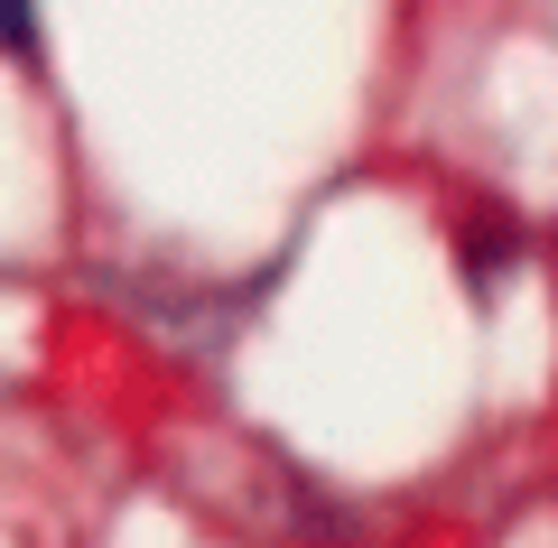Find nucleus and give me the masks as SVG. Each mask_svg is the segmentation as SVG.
Here are the masks:
<instances>
[{
    "mask_svg": "<svg viewBox=\"0 0 558 548\" xmlns=\"http://www.w3.org/2000/svg\"><path fill=\"white\" fill-rule=\"evenodd\" d=\"M28 38H38V28H28V0H10V47H20V57H28Z\"/></svg>",
    "mask_w": 558,
    "mask_h": 548,
    "instance_id": "f03ea898",
    "label": "nucleus"
},
{
    "mask_svg": "<svg viewBox=\"0 0 558 548\" xmlns=\"http://www.w3.org/2000/svg\"><path fill=\"white\" fill-rule=\"evenodd\" d=\"M521 252V233H512V223H502V215H475V233H465V270H502V260H512Z\"/></svg>",
    "mask_w": 558,
    "mask_h": 548,
    "instance_id": "f257e3e1",
    "label": "nucleus"
}]
</instances>
